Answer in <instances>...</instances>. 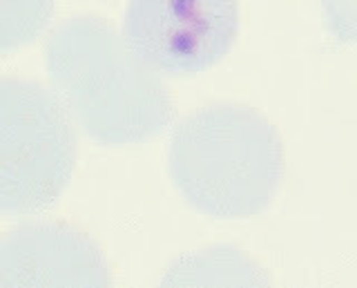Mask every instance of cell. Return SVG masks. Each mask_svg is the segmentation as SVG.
<instances>
[{"mask_svg":"<svg viewBox=\"0 0 357 288\" xmlns=\"http://www.w3.org/2000/svg\"><path fill=\"white\" fill-rule=\"evenodd\" d=\"M43 54L56 92L100 146H134L170 126L174 105L167 87L103 18H65Z\"/></svg>","mask_w":357,"mask_h":288,"instance_id":"cell-1","label":"cell"},{"mask_svg":"<svg viewBox=\"0 0 357 288\" xmlns=\"http://www.w3.org/2000/svg\"><path fill=\"white\" fill-rule=\"evenodd\" d=\"M167 172L197 213L221 221L250 219L273 204L282 185V137L248 105L199 107L172 130Z\"/></svg>","mask_w":357,"mask_h":288,"instance_id":"cell-2","label":"cell"},{"mask_svg":"<svg viewBox=\"0 0 357 288\" xmlns=\"http://www.w3.org/2000/svg\"><path fill=\"white\" fill-rule=\"evenodd\" d=\"M76 163V130L65 101L43 85L0 81V210L27 217L63 195Z\"/></svg>","mask_w":357,"mask_h":288,"instance_id":"cell-3","label":"cell"},{"mask_svg":"<svg viewBox=\"0 0 357 288\" xmlns=\"http://www.w3.org/2000/svg\"><path fill=\"white\" fill-rule=\"evenodd\" d=\"M239 0H130L123 38L156 74L192 76L228 56Z\"/></svg>","mask_w":357,"mask_h":288,"instance_id":"cell-4","label":"cell"},{"mask_svg":"<svg viewBox=\"0 0 357 288\" xmlns=\"http://www.w3.org/2000/svg\"><path fill=\"white\" fill-rule=\"evenodd\" d=\"M107 286L103 252L85 232L59 221L22 224L0 246V286Z\"/></svg>","mask_w":357,"mask_h":288,"instance_id":"cell-5","label":"cell"},{"mask_svg":"<svg viewBox=\"0 0 357 288\" xmlns=\"http://www.w3.org/2000/svg\"><path fill=\"white\" fill-rule=\"evenodd\" d=\"M54 12V0H3L0 50L11 52L36 38Z\"/></svg>","mask_w":357,"mask_h":288,"instance_id":"cell-6","label":"cell"},{"mask_svg":"<svg viewBox=\"0 0 357 288\" xmlns=\"http://www.w3.org/2000/svg\"><path fill=\"white\" fill-rule=\"evenodd\" d=\"M326 27L335 40L357 45V0H319Z\"/></svg>","mask_w":357,"mask_h":288,"instance_id":"cell-7","label":"cell"}]
</instances>
